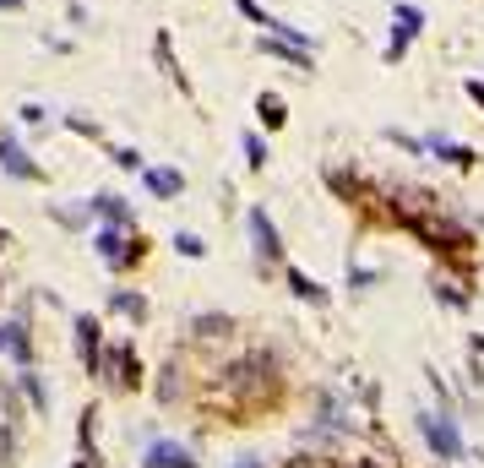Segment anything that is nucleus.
I'll return each mask as SVG.
<instances>
[{
    "mask_svg": "<svg viewBox=\"0 0 484 468\" xmlns=\"http://www.w3.org/2000/svg\"><path fill=\"white\" fill-rule=\"evenodd\" d=\"M278 393H283V365H278L272 349H251V354H240L234 365L218 371V398L234 414H251V409L272 403Z\"/></svg>",
    "mask_w": 484,
    "mask_h": 468,
    "instance_id": "f257e3e1",
    "label": "nucleus"
},
{
    "mask_svg": "<svg viewBox=\"0 0 484 468\" xmlns=\"http://www.w3.org/2000/svg\"><path fill=\"white\" fill-rule=\"evenodd\" d=\"M420 436H425V447H430L441 463H458V458H463V436H458V425H452L447 409H436V414L425 409V414H420Z\"/></svg>",
    "mask_w": 484,
    "mask_h": 468,
    "instance_id": "f03ea898",
    "label": "nucleus"
},
{
    "mask_svg": "<svg viewBox=\"0 0 484 468\" xmlns=\"http://www.w3.org/2000/svg\"><path fill=\"white\" fill-rule=\"evenodd\" d=\"M98 382L114 387V393H136V387H142V360H136V349H131V344H125V349H109Z\"/></svg>",
    "mask_w": 484,
    "mask_h": 468,
    "instance_id": "7ed1b4c3",
    "label": "nucleus"
},
{
    "mask_svg": "<svg viewBox=\"0 0 484 468\" xmlns=\"http://www.w3.org/2000/svg\"><path fill=\"white\" fill-rule=\"evenodd\" d=\"M420 27H425V11L420 5H392V38H387V65H398L403 55H409V44L420 38Z\"/></svg>",
    "mask_w": 484,
    "mask_h": 468,
    "instance_id": "20e7f679",
    "label": "nucleus"
},
{
    "mask_svg": "<svg viewBox=\"0 0 484 468\" xmlns=\"http://www.w3.org/2000/svg\"><path fill=\"white\" fill-rule=\"evenodd\" d=\"M251 245H256V256H262V267H272V262H283V240H278V224L267 218V207H251Z\"/></svg>",
    "mask_w": 484,
    "mask_h": 468,
    "instance_id": "39448f33",
    "label": "nucleus"
},
{
    "mask_svg": "<svg viewBox=\"0 0 484 468\" xmlns=\"http://www.w3.org/2000/svg\"><path fill=\"white\" fill-rule=\"evenodd\" d=\"M76 354H82L87 376L104 371V327H98V316H76Z\"/></svg>",
    "mask_w": 484,
    "mask_h": 468,
    "instance_id": "423d86ee",
    "label": "nucleus"
},
{
    "mask_svg": "<svg viewBox=\"0 0 484 468\" xmlns=\"http://www.w3.org/2000/svg\"><path fill=\"white\" fill-rule=\"evenodd\" d=\"M98 256L109 262V267H120V262H136L142 256V240H125V229H98Z\"/></svg>",
    "mask_w": 484,
    "mask_h": 468,
    "instance_id": "0eeeda50",
    "label": "nucleus"
},
{
    "mask_svg": "<svg viewBox=\"0 0 484 468\" xmlns=\"http://www.w3.org/2000/svg\"><path fill=\"white\" fill-rule=\"evenodd\" d=\"M0 354H11L22 371L33 365V338H27V316H16V322H0Z\"/></svg>",
    "mask_w": 484,
    "mask_h": 468,
    "instance_id": "6e6552de",
    "label": "nucleus"
},
{
    "mask_svg": "<svg viewBox=\"0 0 484 468\" xmlns=\"http://www.w3.org/2000/svg\"><path fill=\"white\" fill-rule=\"evenodd\" d=\"M0 169H5L11 180H38V164L22 153V142H16L11 131H0Z\"/></svg>",
    "mask_w": 484,
    "mask_h": 468,
    "instance_id": "1a4fd4ad",
    "label": "nucleus"
},
{
    "mask_svg": "<svg viewBox=\"0 0 484 468\" xmlns=\"http://www.w3.org/2000/svg\"><path fill=\"white\" fill-rule=\"evenodd\" d=\"M142 468H202V463H196L191 447H180V442H153L147 458H142Z\"/></svg>",
    "mask_w": 484,
    "mask_h": 468,
    "instance_id": "9d476101",
    "label": "nucleus"
},
{
    "mask_svg": "<svg viewBox=\"0 0 484 468\" xmlns=\"http://www.w3.org/2000/svg\"><path fill=\"white\" fill-rule=\"evenodd\" d=\"M234 333V316H223V311H202V316H191V338L196 344H223Z\"/></svg>",
    "mask_w": 484,
    "mask_h": 468,
    "instance_id": "9b49d317",
    "label": "nucleus"
},
{
    "mask_svg": "<svg viewBox=\"0 0 484 468\" xmlns=\"http://www.w3.org/2000/svg\"><path fill=\"white\" fill-rule=\"evenodd\" d=\"M425 153H441L452 169H474V164H479V153H474V147H463V142H447L441 131H430V136H425Z\"/></svg>",
    "mask_w": 484,
    "mask_h": 468,
    "instance_id": "f8f14e48",
    "label": "nucleus"
},
{
    "mask_svg": "<svg viewBox=\"0 0 484 468\" xmlns=\"http://www.w3.org/2000/svg\"><path fill=\"white\" fill-rule=\"evenodd\" d=\"M256 49H262V55H278V60H289L294 71H311V49H300V44H289V38H278V33L256 38Z\"/></svg>",
    "mask_w": 484,
    "mask_h": 468,
    "instance_id": "ddd939ff",
    "label": "nucleus"
},
{
    "mask_svg": "<svg viewBox=\"0 0 484 468\" xmlns=\"http://www.w3.org/2000/svg\"><path fill=\"white\" fill-rule=\"evenodd\" d=\"M289 294H294V300H305V305H316V311H327V305H332V294H327L311 273H300V267H289Z\"/></svg>",
    "mask_w": 484,
    "mask_h": 468,
    "instance_id": "4468645a",
    "label": "nucleus"
},
{
    "mask_svg": "<svg viewBox=\"0 0 484 468\" xmlns=\"http://www.w3.org/2000/svg\"><path fill=\"white\" fill-rule=\"evenodd\" d=\"M158 403L163 409L185 403V371H180V360H163V371H158Z\"/></svg>",
    "mask_w": 484,
    "mask_h": 468,
    "instance_id": "2eb2a0df",
    "label": "nucleus"
},
{
    "mask_svg": "<svg viewBox=\"0 0 484 468\" xmlns=\"http://www.w3.org/2000/svg\"><path fill=\"white\" fill-rule=\"evenodd\" d=\"M147 191L169 202V196H180V191H185V174H180V169H147Z\"/></svg>",
    "mask_w": 484,
    "mask_h": 468,
    "instance_id": "dca6fc26",
    "label": "nucleus"
},
{
    "mask_svg": "<svg viewBox=\"0 0 484 468\" xmlns=\"http://www.w3.org/2000/svg\"><path fill=\"white\" fill-rule=\"evenodd\" d=\"M256 115H262V125H267V131H278V125L289 120V104H283L278 93H256Z\"/></svg>",
    "mask_w": 484,
    "mask_h": 468,
    "instance_id": "f3484780",
    "label": "nucleus"
},
{
    "mask_svg": "<svg viewBox=\"0 0 484 468\" xmlns=\"http://www.w3.org/2000/svg\"><path fill=\"white\" fill-rule=\"evenodd\" d=\"M93 213H98L104 224H114V229H131V207H125L120 196H93Z\"/></svg>",
    "mask_w": 484,
    "mask_h": 468,
    "instance_id": "a211bd4d",
    "label": "nucleus"
},
{
    "mask_svg": "<svg viewBox=\"0 0 484 468\" xmlns=\"http://www.w3.org/2000/svg\"><path fill=\"white\" fill-rule=\"evenodd\" d=\"M16 453H22L16 420H5V414H0V468H16Z\"/></svg>",
    "mask_w": 484,
    "mask_h": 468,
    "instance_id": "6ab92c4d",
    "label": "nucleus"
},
{
    "mask_svg": "<svg viewBox=\"0 0 484 468\" xmlns=\"http://www.w3.org/2000/svg\"><path fill=\"white\" fill-rule=\"evenodd\" d=\"M22 398H27V403H33V409H38V420H44V414H49V393H44V382H38V376H33V365H27V371H22Z\"/></svg>",
    "mask_w": 484,
    "mask_h": 468,
    "instance_id": "aec40b11",
    "label": "nucleus"
},
{
    "mask_svg": "<svg viewBox=\"0 0 484 468\" xmlns=\"http://www.w3.org/2000/svg\"><path fill=\"white\" fill-rule=\"evenodd\" d=\"M430 289H436V300H441V305H447V311H469V305H474V300H469V294H463V289H458V284H447V278H436V284H430Z\"/></svg>",
    "mask_w": 484,
    "mask_h": 468,
    "instance_id": "412c9836",
    "label": "nucleus"
},
{
    "mask_svg": "<svg viewBox=\"0 0 484 468\" xmlns=\"http://www.w3.org/2000/svg\"><path fill=\"white\" fill-rule=\"evenodd\" d=\"M109 305H114V311H125L131 322H142V316H147V300H142V294H131V289H114V300H109Z\"/></svg>",
    "mask_w": 484,
    "mask_h": 468,
    "instance_id": "4be33fe9",
    "label": "nucleus"
},
{
    "mask_svg": "<svg viewBox=\"0 0 484 468\" xmlns=\"http://www.w3.org/2000/svg\"><path fill=\"white\" fill-rule=\"evenodd\" d=\"M240 16H251L256 27H267V33H278V16H272L267 5H256V0H240Z\"/></svg>",
    "mask_w": 484,
    "mask_h": 468,
    "instance_id": "5701e85b",
    "label": "nucleus"
},
{
    "mask_svg": "<svg viewBox=\"0 0 484 468\" xmlns=\"http://www.w3.org/2000/svg\"><path fill=\"white\" fill-rule=\"evenodd\" d=\"M245 164H251V169H262V164H267V142H262L256 131H245Z\"/></svg>",
    "mask_w": 484,
    "mask_h": 468,
    "instance_id": "b1692460",
    "label": "nucleus"
},
{
    "mask_svg": "<svg viewBox=\"0 0 484 468\" xmlns=\"http://www.w3.org/2000/svg\"><path fill=\"white\" fill-rule=\"evenodd\" d=\"M169 245H174V251H180V256H191V262H196V256H202V251H207V245H202V240H196V234H174V240H169Z\"/></svg>",
    "mask_w": 484,
    "mask_h": 468,
    "instance_id": "393cba45",
    "label": "nucleus"
},
{
    "mask_svg": "<svg viewBox=\"0 0 484 468\" xmlns=\"http://www.w3.org/2000/svg\"><path fill=\"white\" fill-rule=\"evenodd\" d=\"M0 409H5V420H16V425H22V403H16V393H11V387H0Z\"/></svg>",
    "mask_w": 484,
    "mask_h": 468,
    "instance_id": "a878e982",
    "label": "nucleus"
},
{
    "mask_svg": "<svg viewBox=\"0 0 484 468\" xmlns=\"http://www.w3.org/2000/svg\"><path fill=\"white\" fill-rule=\"evenodd\" d=\"M44 120H49L44 104H22V125H44Z\"/></svg>",
    "mask_w": 484,
    "mask_h": 468,
    "instance_id": "bb28decb",
    "label": "nucleus"
},
{
    "mask_svg": "<svg viewBox=\"0 0 484 468\" xmlns=\"http://www.w3.org/2000/svg\"><path fill=\"white\" fill-rule=\"evenodd\" d=\"M114 164H120V169H142V153H136V147H114Z\"/></svg>",
    "mask_w": 484,
    "mask_h": 468,
    "instance_id": "cd10ccee",
    "label": "nucleus"
},
{
    "mask_svg": "<svg viewBox=\"0 0 484 468\" xmlns=\"http://www.w3.org/2000/svg\"><path fill=\"white\" fill-rule=\"evenodd\" d=\"M469 98H474V104L484 109V82H474V76H469Z\"/></svg>",
    "mask_w": 484,
    "mask_h": 468,
    "instance_id": "c85d7f7f",
    "label": "nucleus"
},
{
    "mask_svg": "<svg viewBox=\"0 0 484 468\" xmlns=\"http://www.w3.org/2000/svg\"><path fill=\"white\" fill-rule=\"evenodd\" d=\"M76 468H104V458H76Z\"/></svg>",
    "mask_w": 484,
    "mask_h": 468,
    "instance_id": "c756f323",
    "label": "nucleus"
},
{
    "mask_svg": "<svg viewBox=\"0 0 484 468\" xmlns=\"http://www.w3.org/2000/svg\"><path fill=\"white\" fill-rule=\"evenodd\" d=\"M22 5H27V0H0V11H22Z\"/></svg>",
    "mask_w": 484,
    "mask_h": 468,
    "instance_id": "7c9ffc66",
    "label": "nucleus"
},
{
    "mask_svg": "<svg viewBox=\"0 0 484 468\" xmlns=\"http://www.w3.org/2000/svg\"><path fill=\"white\" fill-rule=\"evenodd\" d=\"M234 468H262V458H240Z\"/></svg>",
    "mask_w": 484,
    "mask_h": 468,
    "instance_id": "2f4dec72",
    "label": "nucleus"
},
{
    "mask_svg": "<svg viewBox=\"0 0 484 468\" xmlns=\"http://www.w3.org/2000/svg\"><path fill=\"white\" fill-rule=\"evenodd\" d=\"M354 468H381V463H370V458H365V463H354Z\"/></svg>",
    "mask_w": 484,
    "mask_h": 468,
    "instance_id": "473e14b6",
    "label": "nucleus"
},
{
    "mask_svg": "<svg viewBox=\"0 0 484 468\" xmlns=\"http://www.w3.org/2000/svg\"><path fill=\"white\" fill-rule=\"evenodd\" d=\"M0 240H5V234H0Z\"/></svg>",
    "mask_w": 484,
    "mask_h": 468,
    "instance_id": "72a5a7b5",
    "label": "nucleus"
}]
</instances>
